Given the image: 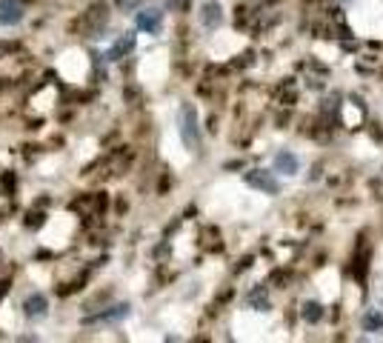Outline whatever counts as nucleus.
<instances>
[{
	"mask_svg": "<svg viewBox=\"0 0 383 343\" xmlns=\"http://www.w3.org/2000/svg\"><path fill=\"white\" fill-rule=\"evenodd\" d=\"M178 123H181V140H183V146L189 152H197L200 149V126H197V112H195L192 103L181 106Z\"/></svg>",
	"mask_w": 383,
	"mask_h": 343,
	"instance_id": "1",
	"label": "nucleus"
},
{
	"mask_svg": "<svg viewBox=\"0 0 383 343\" xmlns=\"http://www.w3.org/2000/svg\"><path fill=\"white\" fill-rule=\"evenodd\" d=\"M246 183L252 186V189H260V192H266V195H278V180L272 172H263V169H252L246 172Z\"/></svg>",
	"mask_w": 383,
	"mask_h": 343,
	"instance_id": "2",
	"label": "nucleus"
},
{
	"mask_svg": "<svg viewBox=\"0 0 383 343\" xmlns=\"http://www.w3.org/2000/svg\"><path fill=\"white\" fill-rule=\"evenodd\" d=\"M23 0H0V26H12L23 20Z\"/></svg>",
	"mask_w": 383,
	"mask_h": 343,
	"instance_id": "3",
	"label": "nucleus"
},
{
	"mask_svg": "<svg viewBox=\"0 0 383 343\" xmlns=\"http://www.w3.org/2000/svg\"><path fill=\"white\" fill-rule=\"evenodd\" d=\"M160 20H163V12H160V9H140L137 17H135L137 29H143V32H158Z\"/></svg>",
	"mask_w": 383,
	"mask_h": 343,
	"instance_id": "4",
	"label": "nucleus"
},
{
	"mask_svg": "<svg viewBox=\"0 0 383 343\" xmlns=\"http://www.w3.org/2000/svg\"><path fill=\"white\" fill-rule=\"evenodd\" d=\"M275 172H280V175H298V158H294L292 152H278L275 154Z\"/></svg>",
	"mask_w": 383,
	"mask_h": 343,
	"instance_id": "5",
	"label": "nucleus"
},
{
	"mask_svg": "<svg viewBox=\"0 0 383 343\" xmlns=\"http://www.w3.org/2000/svg\"><path fill=\"white\" fill-rule=\"evenodd\" d=\"M109 20V9L100 3V6H92L89 12H86V23H89V32H100V29L106 26Z\"/></svg>",
	"mask_w": 383,
	"mask_h": 343,
	"instance_id": "6",
	"label": "nucleus"
},
{
	"mask_svg": "<svg viewBox=\"0 0 383 343\" xmlns=\"http://www.w3.org/2000/svg\"><path fill=\"white\" fill-rule=\"evenodd\" d=\"M23 309H26L29 318H40V315H46L49 300H46V295H29L26 303H23Z\"/></svg>",
	"mask_w": 383,
	"mask_h": 343,
	"instance_id": "7",
	"label": "nucleus"
},
{
	"mask_svg": "<svg viewBox=\"0 0 383 343\" xmlns=\"http://www.w3.org/2000/svg\"><path fill=\"white\" fill-rule=\"evenodd\" d=\"M200 20H203V26H209V29H215V26H220V20H223V12H220V6L218 3H203V9H200Z\"/></svg>",
	"mask_w": 383,
	"mask_h": 343,
	"instance_id": "8",
	"label": "nucleus"
},
{
	"mask_svg": "<svg viewBox=\"0 0 383 343\" xmlns=\"http://www.w3.org/2000/svg\"><path fill=\"white\" fill-rule=\"evenodd\" d=\"M132 49H135V35H123V38H117V41H114V46L109 49V57H112V60H117V57L129 54Z\"/></svg>",
	"mask_w": 383,
	"mask_h": 343,
	"instance_id": "9",
	"label": "nucleus"
},
{
	"mask_svg": "<svg viewBox=\"0 0 383 343\" xmlns=\"http://www.w3.org/2000/svg\"><path fill=\"white\" fill-rule=\"evenodd\" d=\"M129 315V306L121 303V306H112L109 312H103V315H95V318H86V323H98V321H121Z\"/></svg>",
	"mask_w": 383,
	"mask_h": 343,
	"instance_id": "10",
	"label": "nucleus"
},
{
	"mask_svg": "<svg viewBox=\"0 0 383 343\" xmlns=\"http://www.w3.org/2000/svg\"><path fill=\"white\" fill-rule=\"evenodd\" d=\"M363 329L366 332H380L383 329V312H377V309L366 312V315H363Z\"/></svg>",
	"mask_w": 383,
	"mask_h": 343,
	"instance_id": "11",
	"label": "nucleus"
},
{
	"mask_svg": "<svg viewBox=\"0 0 383 343\" xmlns=\"http://www.w3.org/2000/svg\"><path fill=\"white\" fill-rule=\"evenodd\" d=\"M303 318H306L309 323H317V321L323 318V309H320V303H315V300L303 303Z\"/></svg>",
	"mask_w": 383,
	"mask_h": 343,
	"instance_id": "12",
	"label": "nucleus"
},
{
	"mask_svg": "<svg viewBox=\"0 0 383 343\" xmlns=\"http://www.w3.org/2000/svg\"><path fill=\"white\" fill-rule=\"evenodd\" d=\"M257 300L266 306V295H263V292H252V295H249V303H257Z\"/></svg>",
	"mask_w": 383,
	"mask_h": 343,
	"instance_id": "13",
	"label": "nucleus"
},
{
	"mask_svg": "<svg viewBox=\"0 0 383 343\" xmlns=\"http://www.w3.org/2000/svg\"><path fill=\"white\" fill-rule=\"evenodd\" d=\"M375 295H377V303L383 306V275H380V280H377V286H375Z\"/></svg>",
	"mask_w": 383,
	"mask_h": 343,
	"instance_id": "14",
	"label": "nucleus"
},
{
	"mask_svg": "<svg viewBox=\"0 0 383 343\" xmlns=\"http://www.w3.org/2000/svg\"><path fill=\"white\" fill-rule=\"evenodd\" d=\"M6 292H9V284H6V280H0V300L6 298Z\"/></svg>",
	"mask_w": 383,
	"mask_h": 343,
	"instance_id": "15",
	"label": "nucleus"
},
{
	"mask_svg": "<svg viewBox=\"0 0 383 343\" xmlns=\"http://www.w3.org/2000/svg\"><path fill=\"white\" fill-rule=\"evenodd\" d=\"M15 49V43H3V46H0V54H3V52H12Z\"/></svg>",
	"mask_w": 383,
	"mask_h": 343,
	"instance_id": "16",
	"label": "nucleus"
}]
</instances>
